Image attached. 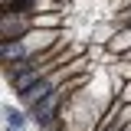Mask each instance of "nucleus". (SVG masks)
I'll list each match as a JSON object with an SVG mask.
<instances>
[{
  "label": "nucleus",
  "instance_id": "1",
  "mask_svg": "<svg viewBox=\"0 0 131 131\" xmlns=\"http://www.w3.org/2000/svg\"><path fill=\"white\" fill-rule=\"evenodd\" d=\"M7 121H10L13 128H20V125H23V115H20V112H13V108H7Z\"/></svg>",
  "mask_w": 131,
  "mask_h": 131
}]
</instances>
